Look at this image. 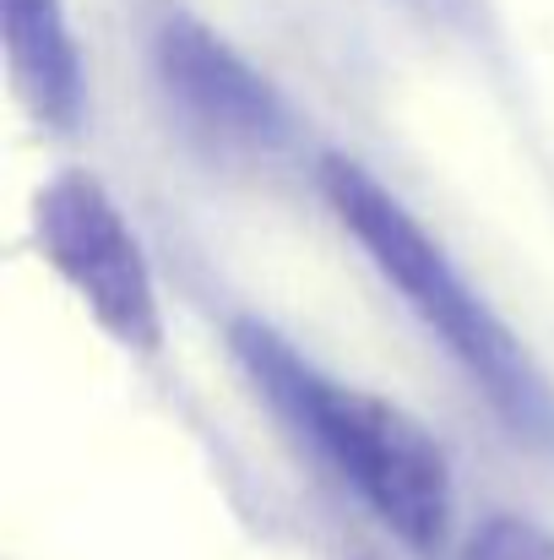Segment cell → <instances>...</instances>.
<instances>
[{
  "label": "cell",
  "instance_id": "1",
  "mask_svg": "<svg viewBox=\"0 0 554 560\" xmlns=\"http://www.w3.org/2000/svg\"><path fill=\"white\" fill-rule=\"evenodd\" d=\"M234 354L250 381L272 397V408L310 435V446L359 490L369 512L402 539L413 556L446 550L451 534V468L440 441L402 413L397 402L343 386L332 375L310 371L272 327L239 322Z\"/></svg>",
  "mask_w": 554,
  "mask_h": 560
},
{
  "label": "cell",
  "instance_id": "2",
  "mask_svg": "<svg viewBox=\"0 0 554 560\" xmlns=\"http://www.w3.org/2000/svg\"><path fill=\"white\" fill-rule=\"evenodd\" d=\"M321 190H327L332 212L343 218V229L365 245V256L380 267V278L462 360V371L495 397V408L511 424H522V430H544V386H539V375L528 365V354L490 316V305L473 300V289L457 278V267L429 240V229L380 186L365 164H354L343 153L321 159Z\"/></svg>",
  "mask_w": 554,
  "mask_h": 560
},
{
  "label": "cell",
  "instance_id": "3",
  "mask_svg": "<svg viewBox=\"0 0 554 560\" xmlns=\"http://www.w3.org/2000/svg\"><path fill=\"white\" fill-rule=\"evenodd\" d=\"M33 245L82 300V311L131 354L164 349V311L142 240L120 201L87 170H60L33 196Z\"/></svg>",
  "mask_w": 554,
  "mask_h": 560
},
{
  "label": "cell",
  "instance_id": "4",
  "mask_svg": "<svg viewBox=\"0 0 554 560\" xmlns=\"http://www.w3.org/2000/svg\"><path fill=\"white\" fill-rule=\"evenodd\" d=\"M153 66L185 120L228 148H267L283 137L278 88L196 16H169L153 38Z\"/></svg>",
  "mask_w": 554,
  "mask_h": 560
},
{
  "label": "cell",
  "instance_id": "5",
  "mask_svg": "<svg viewBox=\"0 0 554 560\" xmlns=\"http://www.w3.org/2000/svg\"><path fill=\"white\" fill-rule=\"evenodd\" d=\"M5 60L11 88L49 131H76L87 104L82 49L66 22V0H5Z\"/></svg>",
  "mask_w": 554,
  "mask_h": 560
},
{
  "label": "cell",
  "instance_id": "6",
  "mask_svg": "<svg viewBox=\"0 0 554 560\" xmlns=\"http://www.w3.org/2000/svg\"><path fill=\"white\" fill-rule=\"evenodd\" d=\"M457 560H554V534L528 523V517H484L468 539H462V556Z\"/></svg>",
  "mask_w": 554,
  "mask_h": 560
}]
</instances>
